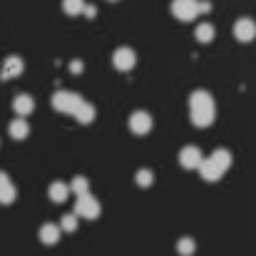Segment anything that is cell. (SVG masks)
Instances as JSON below:
<instances>
[{
	"instance_id": "25",
	"label": "cell",
	"mask_w": 256,
	"mask_h": 256,
	"mask_svg": "<svg viewBox=\"0 0 256 256\" xmlns=\"http://www.w3.org/2000/svg\"><path fill=\"white\" fill-rule=\"evenodd\" d=\"M70 72H82V62L80 60H72L70 62Z\"/></svg>"
},
{
	"instance_id": "18",
	"label": "cell",
	"mask_w": 256,
	"mask_h": 256,
	"mask_svg": "<svg viewBox=\"0 0 256 256\" xmlns=\"http://www.w3.org/2000/svg\"><path fill=\"white\" fill-rule=\"evenodd\" d=\"M214 35H216V30H214L212 22H199V25H196V40H199V42H212Z\"/></svg>"
},
{
	"instance_id": "9",
	"label": "cell",
	"mask_w": 256,
	"mask_h": 256,
	"mask_svg": "<svg viewBox=\"0 0 256 256\" xmlns=\"http://www.w3.org/2000/svg\"><path fill=\"white\" fill-rule=\"evenodd\" d=\"M18 196V189L12 186L10 176L5 172H0V204H12Z\"/></svg>"
},
{
	"instance_id": "7",
	"label": "cell",
	"mask_w": 256,
	"mask_h": 256,
	"mask_svg": "<svg viewBox=\"0 0 256 256\" xmlns=\"http://www.w3.org/2000/svg\"><path fill=\"white\" fill-rule=\"evenodd\" d=\"M179 162H182L184 170H199V164L204 162V157H202L199 147H184L179 152Z\"/></svg>"
},
{
	"instance_id": "19",
	"label": "cell",
	"mask_w": 256,
	"mask_h": 256,
	"mask_svg": "<svg viewBox=\"0 0 256 256\" xmlns=\"http://www.w3.org/2000/svg\"><path fill=\"white\" fill-rule=\"evenodd\" d=\"M194 249H196V244H194V239H189V236H182V239L176 242V252L182 256H192Z\"/></svg>"
},
{
	"instance_id": "13",
	"label": "cell",
	"mask_w": 256,
	"mask_h": 256,
	"mask_svg": "<svg viewBox=\"0 0 256 256\" xmlns=\"http://www.w3.org/2000/svg\"><path fill=\"white\" fill-rule=\"evenodd\" d=\"M40 242L42 244H58L60 242V226L58 224H42L40 226Z\"/></svg>"
},
{
	"instance_id": "17",
	"label": "cell",
	"mask_w": 256,
	"mask_h": 256,
	"mask_svg": "<svg viewBox=\"0 0 256 256\" xmlns=\"http://www.w3.org/2000/svg\"><path fill=\"white\" fill-rule=\"evenodd\" d=\"M209 160H212L222 172H226L229 167H232V152H226V150H216V152H212Z\"/></svg>"
},
{
	"instance_id": "27",
	"label": "cell",
	"mask_w": 256,
	"mask_h": 256,
	"mask_svg": "<svg viewBox=\"0 0 256 256\" xmlns=\"http://www.w3.org/2000/svg\"><path fill=\"white\" fill-rule=\"evenodd\" d=\"M112 2H114V0H112Z\"/></svg>"
},
{
	"instance_id": "16",
	"label": "cell",
	"mask_w": 256,
	"mask_h": 256,
	"mask_svg": "<svg viewBox=\"0 0 256 256\" xmlns=\"http://www.w3.org/2000/svg\"><path fill=\"white\" fill-rule=\"evenodd\" d=\"M94 114H97V112H94V107H92L90 102H85V100H82V102H80V107L75 110V117H78V122H82V124H90V122L94 120Z\"/></svg>"
},
{
	"instance_id": "15",
	"label": "cell",
	"mask_w": 256,
	"mask_h": 256,
	"mask_svg": "<svg viewBox=\"0 0 256 256\" xmlns=\"http://www.w3.org/2000/svg\"><path fill=\"white\" fill-rule=\"evenodd\" d=\"M8 132H10V137H12V140H25V137H28V132H30V127H28V122H25L22 117H18V120H12V122H10Z\"/></svg>"
},
{
	"instance_id": "3",
	"label": "cell",
	"mask_w": 256,
	"mask_h": 256,
	"mask_svg": "<svg viewBox=\"0 0 256 256\" xmlns=\"http://www.w3.org/2000/svg\"><path fill=\"white\" fill-rule=\"evenodd\" d=\"M75 216H85V219H97L100 216V202L90 192L78 196V202H75Z\"/></svg>"
},
{
	"instance_id": "2",
	"label": "cell",
	"mask_w": 256,
	"mask_h": 256,
	"mask_svg": "<svg viewBox=\"0 0 256 256\" xmlns=\"http://www.w3.org/2000/svg\"><path fill=\"white\" fill-rule=\"evenodd\" d=\"M80 102H82V97L75 94V92H68V90H60V92L52 94V107H55L58 112L75 114V110L80 107Z\"/></svg>"
},
{
	"instance_id": "14",
	"label": "cell",
	"mask_w": 256,
	"mask_h": 256,
	"mask_svg": "<svg viewBox=\"0 0 256 256\" xmlns=\"http://www.w3.org/2000/svg\"><path fill=\"white\" fill-rule=\"evenodd\" d=\"M199 172H202L204 182H219V179H222V174H224V172L219 170L212 160H204V162L199 164Z\"/></svg>"
},
{
	"instance_id": "5",
	"label": "cell",
	"mask_w": 256,
	"mask_h": 256,
	"mask_svg": "<svg viewBox=\"0 0 256 256\" xmlns=\"http://www.w3.org/2000/svg\"><path fill=\"white\" fill-rule=\"evenodd\" d=\"M134 62H137V55H134V50H130V48H120V50H114V55H112V65H114L117 70H122V72L132 70Z\"/></svg>"
},
{
	"instance_id": "11",
	"label": "cell",
	"mask_w": 256,
	"mask_h": 256,
	"mask_svg": "<svg viewBox=\"0 0 256 256\" xmlns=\"http://www.w3.org/2000/svg\"><path fill=\"white\" fill-rule=\"evenodd\" d=\"M12 110H15L20 117H25V114H30V112L35 110V102H32L30 94H18V97L12 100Z\"/></svg>"
},
{
	"instance_id": "4",
	"label": "cell",
	"mask_w": 256,
	"mask_h": 256,
	"mask_svg": "<svg viewBox=\"0 0 256 256\" xmlns=\"http://www.w3.org/2000/svg\"><path fill=\"white\" fill-rule=\"evenodd\" d=\"M172 12L179 20H194L199 15V0H174Z\"/></svg>"
},
{
	"instance_id": "8",
	"label": "cell",
	"mask_w": 256,
	"mask_h": 256,
	"mask_svg": "<svg viewBox=\"0 0 256 256\" xmlns=\"http://www.w3.org/2000/svg\"><path fill=\"white\" fill-rule=\"evenodd\" d=\"M130 130L134 134H147L152 130V117L147 112H132L130 114Z\"/></svg>"
},
{
	"instance_id": "26",
	"label": "cell",
	"mask_w": 256,
	"mask_h": 256,
	"mask_svg": "<svg viewBox=\"0 0 256 256\" xmlns=\"http://www.w3.org/2000/svg\"><path fill=\"white\" fill-rule=\"evenodd\" d=\"M82 12H85L87 18H94V15H97V10H94L92 5H85V10H82Z\"/></svg>"
},
{
	"instance_id": "20",
	"label": "cell",
	"mask_w": 256,
	"mask_h": 256,
	"mask_svg": "<svg viewBox=\"0 0 256 256\" xmlns=\"http://www.w3.org/2000/svg\"><path fill=\"white\" fill-rule=\"evenodd\" d=\"M85 0H62V8H65L68 15H80L85 10Z\"/></svg>"
},
{
	"instance_id": "22",
	"label": "cell",
	"mask_w": 256,
	"mask_h": 256,
	"mask_svg": "<svg viewBox=\"0 0 256 256\" xmlns=\"http://www.w3.org/2000/svg\"><path fill=\"white\" fill-rule=\"evenodd\" d=\"M68 186H70V192H75L78 196H80V194H87V179L85 176H75L72 184H68Z\"/></svg>"
},
{
	"instance_id": "6",
	"label": "cell",
	"mask_w": 256,
	"mask_h": 256,
	"mask_svg": "<svg viewBox=\"0 0 256 256\" xmlns=\"http://www.w3.org/2000/svg\"><path fill=\"white\" fill-rule=\"evenodd\" d=\"M234 35H236V40H242V42H252L256 38V22L252 18H239L236 25H234Z\"/></svg>"
},
{
	"instance_id": "23",
	"label": "cell",
	"mask_w": 256,
	"mask_h": 256,
	"mask_svg": "<svg viewBox=\"0 0 256 256\" xmlns=\"http://www.w3.org/2000/svg\"><path fill=\"white\" fill-rule=\"evenodd\" d=\"M75 229H78V216L75 214H65L62 224H60V232H75Z\"/></svg>"
},
{
	"instance_id": "24",
	"label": "cell",
	"mask_w": 256,
	"mask_h": 256,
	"mask_svg": "<svg viewBox=\"0 0 256 256\" xmlns=\"http://www.w3.org/2000/svg\"><path fill=\"white\" fill-rule=\"evenodd\" d=\"M212 10V2L209 0H199V15H204V12H209Z\"/></svg>"
},
{
	"instance_id": "10",
	"label": "cell",
	"mask_w": 256,
	"mask_h": 256,
	"mask_svg": "<svg viewBox=\"0 0 256 256\" xmlns=\"http://www.w3.org/2000/svg\"><path fill=\"white\" fill-rule=\"evenodd\" d=\"M22 60L18 58V55H12V58H8L5 62H2V70H0V78L2 80H10V78H18L20 72H22Z\"/></svg>"
},
{
	"instance_id": "1",
	"label": "cell",
	"mask_w": 256,
	"mask_h": 256,
	"mask_svg": "<svg viewBox=\"0 0 256 256\" xmlns=\"http://www.w3.org/2000/svg\"><path fill=\"white\" fill-rule=\"evenodd\" d=\"M189 114H192V122L196 127H209L216 117V110H214V97L204 90H196L189 94Z\"/></svg>"
},
{
	"instance_id": "12",
	"label": "cell",
	"mask_w": 256,
	"mask_h": 256,
	"mask_svg": "<svg viewBox=\"0 0 256 256\" xmlns=\"http://www.w3.org/2000/svg\"><path fill=\"white\" fill-rule=\"evenodd\" d=\"M68 194H70V186H68L65 182H52L50 189H48V196H50L55 204H62V202L68 199Z\"/></svg>"
},
{
	"instance_id": "21",
	"label": "cell",
	"mask_w": 256,
	"mask_h": 256,
	"mask_svg": "<svg viewBox=\"0 0 256 256\" xmlns=\"http://www.w3.org/2000/svg\"><path fill=\"white\" fill-rule=\"evenodd\" d=\"M152 182H154V172L152 170L137 172V184H140V186H152Z\"/></svg>"
}]
</instances>
